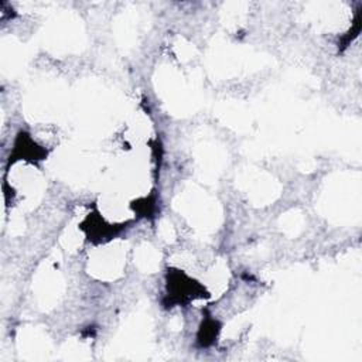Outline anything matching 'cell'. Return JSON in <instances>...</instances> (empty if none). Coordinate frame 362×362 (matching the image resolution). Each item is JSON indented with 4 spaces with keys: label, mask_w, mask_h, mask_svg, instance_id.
Wrapping results in <instances>:
<instances>
[{
    "label": "cell",
    "mask_w": 362,
    "mask_h": 362,
    "mask_svg": "<svg viewBox=\"0 0 362 362\" xmlns=\"http://www.w3.org/2000/svg\"><path fill=\"white\" fill-rule=\"evenodd\" d=\"M195 288L202 287L197 281L188 279L181 272L171 273V276H168V297H171V303H184L194 298L195 296H199L197 293L202 291H195Z\"/></svg>",
    "instance_id": "1"
}]
</instances>
